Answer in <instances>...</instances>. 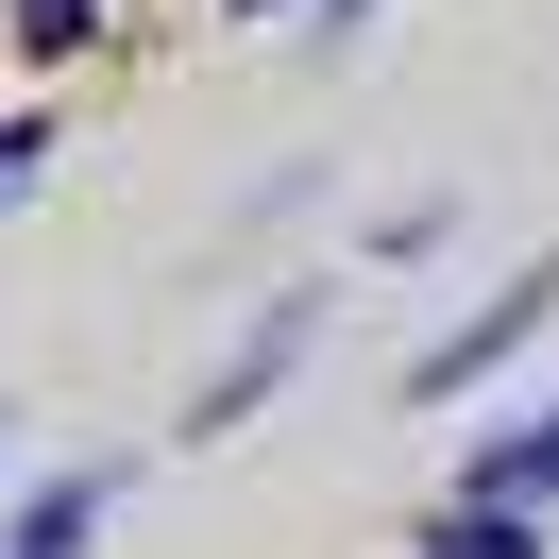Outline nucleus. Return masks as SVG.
<instances>
[{
    "mask_svg": "<svg viewBox=\"0 0 559 559\" xmlns=\"http://www.w3.org/2000/svg\"><path fill=\"white\" fill-rule=\"evenodd\" d=\"M322 322H340V272H288L272 306H254L238 340L204 356V390H187V424H170V441H238V424H254V407H272V390L322 356Z\"/></svg>",
    "mask_w": 559,
    "mask_h": 559,
    "instance_id": "nucleus-1",
    "label": "nucleus"
},
{
    "mask_svg": "<svg viewBox=\"0 0 559 559\" xmlns=\"http://www.w3.org/2000/svg\"><path fill=\"white\" fill-rule=\"evenodd\" d=\"M543 322H559V254H525V272H509V288H491V306H457V322H441V340H424V356H407V407H475V390H491V373H509V356H525V340H543Z\"/></svg>",
    "mask_w": 559,
    "mask_h": 559,
    "instance_id": "nucleus-2",
    "label": "nucleus"
},
{
    "mask_svg": "<svg viewBox=\"0 0 559 559\" xmlns=\"http://www.w3.org/2000/svg\"><path fill=\"white\" fill-rule=\"evenodd\" d=\"M119 491H136L119 457H69V475H35V491H17V525H0V559H85V543L119 525Z\"/></svg>",
    "mask_w": 559,
    "mask_h": 559,
    "instance_id": "nucleus-3",
    "label": "nucleus"
},
{
    "mask_svg": "<svg viewBox=\"0 0 559 559\" xmlns=\"http://www.w3.org/2000/svg\"><path fill=\"white\" fill-rule=\"evenodd\" d=\"M559 509H525V491H441V509L407 525V559H543Z\"/></svg>",
    "mask_w": 559,
    "mask_h": 559,
    "instance_id": "nucleus-4",
    "label": "nucleus"
},
{
    "mask_svg": "<svg viewBox=\"0 0 559 559\" xmlns=\"http://www.w3.org/2000/svg\"><path fill=\"white\" fill-rule=\"evenodd\" d=\"M457 491H525V509H559V407H509L475 457H457Z\"/></svg>",
    "mask_w": 559,
    "mask_h": 559,
    "instance_id": "nucleus-5",
    "label": "nucleus"
},
{
    "mask_svg": "<svg viewBox=\"0 0 559 559\" xmlns=\"http://www.w3.org/2000/svg\"><path fill=\"white\" fill-rule=\"evenodd\" d=\"M17 51H35V69H69V51H103V0H17Z\"/></svg>",
    "mask_w": 559,
    "mask_h": 559,
    "instance_id": "nucleus-6",
    "label": "nucleus"
},
{
    "mask_svg": "<svg viewBox=\"0 0 559 559\" xmlns=\"http://www.w3.org/2000/svg\"><path fill=\"white\" fill-rule=\"evenodd\" d=\"M35 170H51V103H17V119H0V204H17Z\"/></svg>",
    "mask_w": 559,
    "mask_h": 559,
    "instance_id": "nucleus-7",
    "label": "nucleus"
},
{
    "mask_svg": "<svg viewBox=\"0 0 559 559\" xmlns=\"http://www.w3.org/2000/svg\"><path fill=\"white\" fill-rule=\"evenodd\" d=\"M373 17H390V0H306V51H356Z\"/></svg>",
    "mask_w": 559,
    "mask_h": 559,
    "instance_id": "nucleus-8",
    "label": "nucleus"
},
{
    "mask_svg": "<svg viewBox=\"0 0 559 559\" xmlns=\"http://www.w3.org/2000/svg\"><path fill=\"white\" fill-rule=\"evenodd\" d=\"M221 17H306V0H221Z\"/></svg>",
    "mask_w": 559,
    "mask_h": 559,
    "instance_id": "nucleus-9",
    "label": "nucleus"
},
{
    "mask_svg": "<svg viewBox=\"0 0 559 559\" xmlns=\"http://www.w3.org/2000/svg\"><path fill=\"white\" fill-rule=\"evenodd\" d=\"M0 441H17V407H0Z\"/></svg>",
    "mask_w": 559,
    "mask_h": 559,
    "instance_id": "nucleus-10",
    "label": "nucleus"
}]
</instances>
